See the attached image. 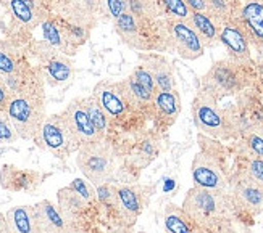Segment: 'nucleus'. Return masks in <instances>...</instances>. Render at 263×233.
I'll list each match as a JSON object with an SVG mask.
<instances>
[{"mask_svg": "<svg viewBox=\"0 0 263 233\" xmlns=\"http://www.w3.org/2000/svg\"><path fill=\"white\" fill-rule=\"evenodd\" d=\"M182 211L187 214L197 233H215L234 220L231 195L224 190H207L192 186L182 201Z\"/></svg>", "mask_w": 263, "mask_h": 233, "instance_id": "1", "label": "nucleus"}, {"mask_svg": "<svg viewBox=\"0 0 263 233\" xmlns=\"http://www.w3.org/2000/svg\"><path fill=\"white\" fill-rule=\"evenodd\" d=\"M20 138L32 140L45 119L44 95L36 89H20L11 93L5 110Z\"/></svg>", "mask_w": 263, "mask_h": 233, "instance_id": "2", "label": "nucleus"}, {"mask_svg": "<svg viewBox=\"0 0 263 233\" xmlns=\"http://www.w3.org/2000/svg\"><path fill=\"white\" fill-rule=\"evenodd\" d=\"M192 119L202 134L218 140L233 137L236 131L233 116L228 114L226 110H221L218 100L203 90L192 101Z\"/></svg>", "mask_w": 263, "mask_h": 233, "instance_id": "3", "label": "nucleus"}, {"mask_svg": "<svg viewBox=\"0 0 263 233\" xmlns=\"http://www.w3.org/2000/svg\"><path fill=\"white\" fill-rule=\"evenodd\" d=\"M76 164L86 180L92 185H100L110 180L115 171V155L104 138L97 142L84 143L78 148Z\"/></svg>", "mask_w": 263, "mask_h": 233, "instance_id": "4", "label": "nucleus"}, {"mask_svg": "<svg viewBox=\"0 0 263 233\" xmlns=\"http://www.w3.org/2000/svg\"><path fill=\"white\" fill-rule=\"evenodd\" d=\"M32 140L41 150L47 151V153L59 159L71 156L79 148L74 137L68 129L65 119L62 118V114L45 116L39 132Z\"/></svg>", "mask_w": 263, "mask_h": 233, "instance_id": "5", "label": "nucleus"}, {"mask_svg": "<svg viewBox=\"0 0 263 233\" xmlns=\"http://www.w3.org/2000/svg\"><path fill=\"white\" fill-rule=\"evenodd\" d=\"M192 182L194 186L207 190H226L228 179L220 155L212 150H202L192 161Z\"/></svg>", "mask_w": 263, "mask_h": 233, "instance_id": "6", "label": "nucleus"}, {"mask_svg": "<svg viewBox=\"0 0 263 233\" xmlns=\"http://www.w3.org/2000/svg\"><path fill=\"white\" fill-rule=\"evenodd\" d=\"M166 31L170 42L176 53L184 60H197L205 52V45L202 44L197 32L189 25V21H166Z\"/></svg>", "mask_w": 263, "mask_h": 233, "instance_id": "7", "label": "nucleus"}, {"mask_svg": "<svg viewBox=\"0 0 263 233\" xmlns=\"http://www.w3.org/2000/svg\"><path fill=\"white\" fill-rule=\"evenodd\" d=\"M62 118L65 119L68 129H70L71 135L74 137L76 143L79 146L104 138L99 135L96 127L92 125V122H90L83 98H74L68 103V107L62 113Z\"/></svg>", "mask_w": 263, "mask_h": 233, "instance_id": "8", "label": "nucleus"}, {"mask_svg": "<svg viewBox=\"0 0 263 233\" xmlns=\"http://www.w3.org/2000/svg\"><path fill=\"white\" fill-rule=\"evenodd\" d=\"M231 200L234 207L241 209V211L250 214V216H258L263 213V183L254 180L247 174H241L234 185H233V193Z\"/></svg>", "mask_w": 263, "mask_h": 233, "instance_id": "9", "label": "nucleus"}, {"mask_svg": "<svg viewBox=\"0 0 263 233\" xmlns=\"http://www.w3.org/2000/svg\"><path fill=\"white\" fill-rule=\"evenodd\" d=\"M42 40L36 44V53H63L71 56L74 55L76 47L68 37L66 28L53 18H45L41 23Z\"/></svg>", "mask_w": 263, "mask_h": 233, "instance_id": "10", "label": "nucleus"}, {"mask_svg": "<svg viewBox=\"0 0 263 233\" xmlns=\"http://www.w3.org/2000/svg\"><path fill=\"white\" fill-rule=\"evenodd\" d=\"M145 188L141 185H121L117 188L115 211L124 224L133 225L145 206Z\"/></svg>", "mask_w": 263, "mask_h": 233, "instance_id": "11", "label": "nucleus"}, {"mask_svg": "<svg viewBox=\"0 0 263 233\" xmlns=\"http://www.w3.org/2000/svg\"><path fill=\"white\" fill-rule=\"evenodd\" d=\"M92 97L97 100L100 108L105 111V114L110 118V121H111V118H120V116L124 114V111H126L129 107L121 82L100 80V82L94 87Z\"/></svg>", "mask_w": 263, "mask_h": 233, "instance_id": "12", "label": "nucleus"}, {"mask_svg": "<svg viewBox=\"0 0 263 233\" xmlns=\"http://www.w3.org/2000/svg\"><path fill=\"white\" fill-rule=\"evenodd\" d=\"M42 63V73L45 82L52 87H62L71 82L74 77L73 61L63 53H41L37 55Z\"/></svg>", "mask_w": 263, "mask_h": 233, "instance_id": "13", "label": "nucleus"}, {"mask_svg": "<svg viewBox=\"0 0 263 233\" xmlns=\"http://www.w3.org/2000/svg\"><path fill=\"white\" fill-rule=\"evenodd\" d=\"M239 87V77L231 65L218 63L203 77V92L210 93L213 98H221Z\"/></svg>", "mask_w": 263, "mask_h": 233, "instance_id": "14", "label": "nucleus"}, {"mask_svg": "<svg viewBox=\"0 0 263 233\" xmlns=\"http://www.w3.org/2000/svg\"><path fill=\"white\" fill-rule=\"evenodd\" d=\"M220 42L226 47L228 53L237 63L250 60V42L246 31L237 21H230L221 25Z\"/></svg>", "mask_w": 263, "mask_h": 233, "instance_id": "15", "label": "nucleus"}, {"mask_svg": "<svg viewBox=\"0 0 263 233\" xmlns=\"http://www.w3.org/2000/svg\"><path fill=\"white\" fill-rule=\"evenodd\" d=\"M236 21L246 31L249 42L260 49L263 45V0H246Z\"/></svg>", "mask_w": 263, "mask_h": 233, "instance_id": "16", "label": "nucleus"}, {"mask_svg": "<svg viewBox=\"0 0 263 233\" xmlns=\"http://www.w3.org/2000/svg\"><path fill=\"white\" fill-rule=\"evenodd\" d=\"M34 207V216L37 220V227L41 233H66L68 219L62 211L49 200L39 201Z\"/></svg>", "mask_w": 263, "mask_h": 233, "instance_id": "17", "label": "nucleus"}, {"mask_svg": "<svg viewBox=\"0 0 263 233\" xmlns=\"http://www.w3.org/2000/svg\"><path fill=\"white\" fill-rule=\"evenodd\" d=\"M187 21L205 47H213L216 42H220L221 23L210 16L207 11H194Z\"/></svg>", "mask_w": 263, "mask_h": 233, "instance_id": "18", "label": "nucleus"}, {"mask_svg": "<svg viewBox=\"0 0 263 233\" xmlns=\"http://www.w3.org/2000/svg\"><path fill=\"white\" fill-rule=\"evenodd\" d=\"M8 8L15 21L26 29H34L41 26V23L47 18L44 7L31 5L26 0H8Z\"/></svg>", "mask_w": 263, "mask_h": 233, "instance_id": "19", "label": "nucleus"}, {"mask_svg": "<svg viewBox=\"0 0 263 233\" xmlns=\"http://www.w3.org/2000/svg\"><path fill=\"white\" fill-rule=\"evenodd\" d=\"M10 233H41L32 206H15L5 214Z\"/></svg>", "mask_w": 263, "mask_h": 233, "instance_id": "20", "label": "nucleus"}, {"mask_svg": "<svg viewBox=\"0 0 263 233\" xmlns=\"http://www.w3.org/2000/svg\"><path fill=\"white\" fill-rule=\"evenodd\" d=\"M154 108L166 124H173L181 113V100L176 90H157L154 95Z\"/></svg>", "mask_w": 263, "mask_h": 233, "instance_id": "21", "label": "nucleus"}, {"mask_svg": "<svg viewBox=\"0 0 263 233\" xmlns=\"http://www.w3.org/2000/svg\"><path fill=\"white\" fill-rule=\"evenodd\" d=\"M144 60L147 61L145 66L148 68V71H151L154 76L157 90H175L173 69H171L170 63L163 56L148 55V56H144Z\"/></svg>", "mask_w": 263, "mask_h": 233, "instance_id": "22", "label": "nucleus"}, {"mask_svg": "<svg viewBox=\"0 0 263 233\" xmlns=\"http://www.w3.org/2000/svg\"><path fill=\"white\" fill-rule=\"evenodd\" d=\"M163 225L166 233H197L187 214L175 203L166 204L163 211Z\"/></svg>", "mask_w": 263, "mask_h": 233, "instance_id": "23", "label": "nucleus"}, {"mask_svg": "<svg viewBox=\"0 0 263 233\" xmlns=\"http://www.w3.org/2000/svg\"><path fill=\"white\" fill-rule=\"evenodd\" d=\"M205 5H207V13L224 25L237 19L242 2L241 0H205Z\"/></svg>", "mask_w": 263, "mask_h": 233, "instance_id": "24", "label": "nucleus"}, {"mask_svg": "<svg viewBox=\"0 0 263 233\" xmlns=\"http://www.w3.org/2000/svg\"><path fill=\"white\" fill-rule=\"evenodd\" d=\"M121 84H123L124 95H126L129 104H134V107H141V108L152 104L155 92H152V90H148L147 87H144L133 74L124 79Z\"/></svg>", "mask_w": 263, "mask_h": 233, "instance_id": "25", "label": "nucleus"}, {"mask_svg": "<svg viewBox=\"0 0 263 233\" xmlns=\"http://www.w3.org/2000/svg\"><path fill=\"white\" fill-rule=\"evenodd\" d=\"M141 26H142L141 21H137L129 11H126L118 19H115V28L121 39L129 47H134V49H141V37H139Z\"/></svg>", "mask_w": 263, "mask_h": 233, "instance_id": "26", "label": "nucleus"}, {"mask_svg": "<svg viewBox=\"0 0 263 233\" xmlns=\"http://www.w3.org/2000/svg\"><path fill=\"white\" fill-rule=\"evenodd\" d=\"M20 73V55L8 40H0V76L11 77Z\"/></svg>", "mask_w": 263, "mask_h": 233, "instance_id": "27", "label": "nucleus"}, {"mask_svg": "<svg viewBox=\"0 0 263 233\" xmlns=\"http://www.w3.org/2000/svg\"><path fill=\"white\" fill-rule=\"evenodd\" d=\"M84 100V107H86V111L89 114V119L92 122V125L96 127V131L99 132L100 137H104L108 125H110V118L105 114V111L100 108V104L97 103V100L90 95L87 98H83Z\"/></svg>", "mask_w": 263, "mask_h": 233, "instance_id": "28", "label": "nucleus"}, {"mask_svg": "<svg viewBox=\"0 0 263 233\" xmlns=\"http://www.w3.org/2000/svg\"><path fill=\"white\" fill-rule=\"evenodd\" d=\"M84 206L86 203L70 188V186H65V188L59 192V207L68 220L73 217V214L81 211Z\"/></svg>", "mask_w": 263, "mask_h": 233, "instance_id": "29", "label": "nucleus"}, {"mask_svg": "<svg viewBox=\"0 0 263 233\" xmlns=\"http://www.w3.org/2000/svg\"><path fill=\"white\" fill-rule=\"evenodd\" d=\"M128 11L137 19L148 23L158 13V4L155 0H128Z\"/></svg>", "mask_w": 263, "mask_h": 233, "instance_id": "30", "label": "nucleus"}, {"mask_svg": "<svg viewBox=\"0 0 263 233\" xmlns=\"http://www.w3.org/2000/svg\"><path fill=\"white\" fill-rule=\"evenodd\" d=\"M157 4L162 8V11L166 15L168 19L187 21L192 15V11L182 0H158Z\"/></svg>", "mask_w": 263, "mask_h": 233, "instance_id": "31", "label": "nucleus"}, {"mask_svg": "<svg viewBox=\"0 0 263 233\" xmlns=\"http://www.w3.org/2000/svg\"><path fill=\"white\" fill-rule=\"evenodd\" d=\"M244 142L250 155L263 159V125L250 127L244 132Z\"/></svg>", "mask_w": 263, "mask_h": 233, "instance_id": "32", "label": "nucleus"}, {"mask_svg": "<svg viewBox=\"0 0 263 233\" xmlns=\"http://www.w3.org/2000/svg\"><path fill=\"white\" fill-rule=\"evenodd\" d=\"M70 188L81 198V200L89 204V203H92L96 200V190H94V186L92 183H90L89 180H84V179H74L70 185Z\"/></svg>", "mask_w": 263, "mask_h": 233, "instance_id": "33", "label": "nucleus"}, {"mask_svg": "<svg viewBox=\"0 0 263 233\" xmlns=\"http://www.w3.org/2000/svg\"><path fill=\"white\" fill-rule=\"evenodd\" d=\"M20 137L15 131L13 124H11L8 114L5 111H0V143L7 145V143H13L16 142Z\"/></svg>", "mask_w": 263, "mask_h": 233, "instance_id": "34", "label": "nucleus"}, {"mask_svg": "<svg viewBox=\"0 0 263 233\" xmlns=\"http://www.w3.org/2000/svg\"><path fill=\"white\" fill-rule=\"evenodd\" d=\"M99 2L105 13L113 18V21L128 11V0H99Z\"/></svg>", "mask_w": 263, "mask_h": 233, "instance_id": "35", "label": "nucleus"}, {"mask_svg": "<svg viewBox=\"0 0 263 233\" xmlns=\"http://www.w3.org/2000/svg\"><path fill=\"white\" fill-rule=\"evenodd\" d=\"M97 190H96V198L100 203H111L115 206V198H117V188L113 186L110 182L105 183H100L96 185Z\"/></svg>", "mask_w": 263, "mask_h": 233, "instance_id": "36", "label": "nucleus"}, {"mask_svg": "<svg viewBox=\"0 0 263 233\" xmlns=\"http://www.w3.org/2000/svg\"><path fill=\"white\" fill-rule=\"evenodd\" d=\"M133 76L139 80V82L147 87L148 90H152V92H157V86H155V80H154V76L152 73L148 71V68L145 65H141V66H137L134 71H133Z\"/></svg>", "mask_w": 263, "mask_h": 233, "instance_id": "37", "label": "nucleus"}, {"mask_svg": "<svg viewBox=\"0 0 263 233\" xmlns=\"http://www.w3.org/2000/svg\"><path fill=\"white\" fill-rule=\"evenodd\" d=\"M246 174L250 176L254 180L263 183V159L250 155V159L247 162V169H246Z\"/></svg>", "mask_w": 263, "mask_h": 233, "instance_id": "38", "label": "nucleus"}, {"mask_svg": "<svg viewBox=\"0 0 263 233\" xmlns=\"http://www.w3.org/2000/svg\"><path fill=\"white\" fill-rule=\"evenodd\" d=\"M11 92L7 84H5V80L4 79H0V111H5L7 107H8V101L11 98Z\"/></svg>", "mask_w": 263, "mask_h": 233, "instance_id": "39", "label": "nucleus"}, {"mask_svg": "<svg viewBox=\"0 0 263 233\" xmlns=\"http://www.w3.org/2000/svg\"><path fill=\"white\" fill-rule=\"evenodd\" d=\"M215 233H249V230L244 228L242 225L236 224V220H231L230 224L223 225L220 230H216Z\"/></svg>", "mask_w": 263, "mask_h": 233, "instance_id": "40", "label": "nucleus"}, {"mask_svg": "<svg viewBox=\"0 0 263 233\" xmlns=\"http://www.w3.org/2000/svg\"><path fill=\"white\" fill-rule=\"evenodd\" d=\"M187 7L189 10L192 11H207V5H205V0H182Z\"/></svg>", "mask_w": 263, "mask_h": 233, "instance_id": "41", "label": "nucleus"}, {"mask_svg": "<svg viewBox=\"0 0 263 233\" xmlns=\"http://www.w3.org/2000/svg\"><path fill=\"white\" fill-rule=\"evenodd\" d=\"M0 233H10L8 225H7V219L2 213H0Z\"/></svg>", "mask_w": 263, "mask_h": 233, "instance_id": "42", "label": "nucleus"}, {"mask_svg": "<svg viewBox=\"0 0 263 233\" xmlns=\"http://www.w3.org/2000/svg\"><path fill=\"white\" fill-rule=\"evenodd\" d=\"M258 52H260V56H261V60H263V45L258 49Z\"/></svg>", "mask_w": 263, "mask_h": 233, "instance_id": "43", "label": "nucleus"}]
</instances>
